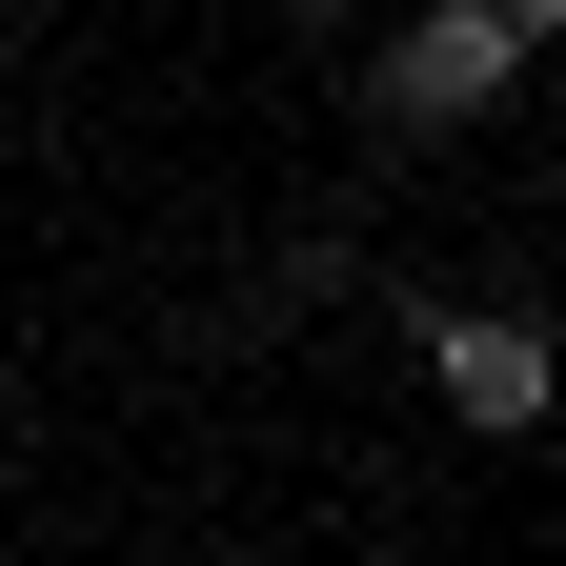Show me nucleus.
I'll use <instances>...</instances> for the list:
<instances>
[{
  "instance_id": "obj_1",
  "label": "nucleus",
  "mask_w": 566,
  "mask_h": 566,
  "mask_svg": "<svg viewBox=\"0 0 566 566\" xmlns=\"http://www.w3.org/2000/svg\"><path fill=\"white\" fill-rule=\"evenodd\" d=\"M526 61H546V41H526V0H424V21L365 61V102H385L405 142H446V122H485V102H506Z\"/></svg>"
},
{
  "instance_id": "obj_2",
  "label": "nucleus",
  "mask_w": 566,
  "mask_h": 566,
  "mask_svg": "<svg viewBox=\"0 0 566 566\" xmlns=\"http://www.w3.org/2000/svg\"><path fill=\"white\" fill-rule=\"evenodd\" d=\"M424 385H446V424L526 446V424L566 405V344H546V304H446V324H424Z\"/></svg>"
},
{
  "instance_id": "obj_3",
  "label": "nucleus",
  "mask_w": 566,
  "mask_h": 566,
  "mask_svg": "<svg viewBox=\"0 0 566 566\" xmlns=\"http://www.w3.org/2000/svg\"><path fill=\"white\" fill-rule=\"evenodd\" d=\"M526 41H546V61H566V0H526Z\"/></svg>"
},
{
  "instance_id": "obj_4",
  "label": "nucleus",
  "mask_w": 566,
  "mask_h": 566,
  "mask_svg": "<svg viewBox=\"0 0 566 566\" xmlns=\"http://www.w3.org/2000/svg\"><path fill=\"white\" fill-rule=\"evenodd\" d=\"M546 122H566V61H546Z\"/></svg>"
},
{
  "instance_id": "obj_5",
  "label": "nucleus",
  "mask_w": 566,
  "mask_h": 566,
  "mask_svg": "<svg viewBox=\"0 0 566 566\" xmlns=\"http://www.w3.org/2000/svg\"><path fill=\"white\" fill-rule=\"evenodd\" d=\"M365 566H405V546H365Z\"/></svg>"
}]
</instances>
